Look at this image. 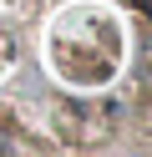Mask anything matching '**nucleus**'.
Returning a JSON list of instances; mask_svg holds the SVG:
<instances>
[]
</instances>
